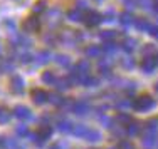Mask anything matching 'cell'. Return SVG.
<instances>
[{"label": "cell", "mask_w": 158, "mask_h": 149, "mask_svg": "<svg viewBox=\"0 0 158 149\" xmlns=\"http://www.w3.org/2000/svg\"><path fill=\"white\" fill-rule=\"evenodd\" d=\"M54 61H56V64H59L61 67H69L71 65V57H69V55H66V54L54 55Z\"/></svg>", "instance_id": "cell-25"}, {"label": "cell", "mask_w": 158, "mask_h": 149, "mask_svg": "<svg viewBox=\"0 0 158 149\" xmlns=\"http://www.w3.org/2000/svg\"><path fill=\"white\" fill-rule=\"evenodd\" d=\"M76 70L79 74H81L82 77H86V76H89V70H91V65H89V62L88 61H79L77 64H76Z\"/></svg>", "instance_id": "cell-19"}, {"label": "cell", "mask_w": 158, "mask_h": 149, "mask_svg": "<svg viewBox=\"0 0 158 149\" xmlns=\"http://www.w3.org/2000/svg\"><path fill=\"white\" fill-rule=\"evenodd\" d=\"M98 69H99V74H103V76H110V72H111V59L101 57V61L98 62Z\"/></svg>", "instance_id": "cell-12"}, {"label": "cell", "mask_w": 158, "mask_h": 149, "mask_svg": "<svg viewBox=\"0 0 158 149\" xmlns=\"http://www.w3.org/2000/svg\"><path fill=\"white\" fill-rule=\"evenodd\" d=\"M54 85H56L57 91H67V89L73 87V84H71V80L67 79V77H59V79H56Z\"/></svg>", "instance_id": "cell-20"}, {"label": "cell", "mask_w": 158, "mask_h": 149, "mask_svg": "<svg viewBox=\"0 0 158 149\" xmlns=\"http://www.w3.org/2000/svg\"><path fill=\"white\" fill-rule=\"evenodd\" d=\"M71 112H74L76 116H88L89 111H91V106H89L86 100H76V102L71 104Z\"/></svg>", "instance_id": "cell-4"}, {"label": "cell", "mask_w": 158, "mask_h": 149, "mask_svg": "<svg viewBox=\"0 0 158 149\" xmlns=\"http://www.w3.org/2000/svg\"><path fill=\"white\" fill-rule=\"evenodd\" d=\"M12 114L17 119H20V121H29V119H32L31 109H29L27 106H15V107H14V112Z\"/></svg>", "instance_id": "cell-8"}, {"label": "cell", "mask_w": 158, "mask_h": 149, "mask_svg": "<svg viewBox=\"0 0 158 149\" xmlns=\"http://www.w3.org/2000/svg\"><path fill=\"white\" fill-rule=\"evenodd\" d=\"M114 122L118 126H128L131 122V117L128 116V114H125V112H121V114H118L116 116V119H114Z\"/></svg>", "instance_id": "cell-35"}, {"label": "cell", "mask_w": 158, "mask_h": 149, "mask_svg": "<svg viewBox=\"0 0 158 149\" xmlns=\"http://www.w3.org/2000/svg\"><path fill=\"white\" fill-rule=\"evenodd\" d=\"M73 122H69V121H59L57 122V131L59 132H64V134H66V132H71V131H73Z\"/></svg>", "instance_id": "cell-30"}, {"label": "cell", "mask_w": 158, "mask_h": 149, "mask_svg": "<svg viewBox=\"0 0 158 149\" xmlns=\"http://www.w3.org/2000/svg\"><path fill=\"white\" fill-rule=\"evenodd\" d=\"M118 49H119V45L114 42V40H106V42L101 45V52H104V54H108V55L114 54Z\"/></svg>", "instance_id": "cell-16"}, {"label": "cell", "mask_w": 158, "mask_h": 149, "mask_svg": "<svg viewBox=\"0 0 158 149\" xmlns=\"http://www.w3.org/2000/svg\"><path fill=\"white\" fill-rule=\"evenodd\" d=\"M114 15H116V10L113 9V7H110V9H108L101 17H103V20H104V22H113V20H114Z\"/></svg>", "instance_id": "cell-42"}, {"label": "cell", "mask_w": 158, "mask_h": 149, "mask_svg": "<svg viewBox=\"0 0 158 149\" xmlns=\"http://www.w3.org/2000/svg\"><path fill=\"white\" fill-rule=\"evenodd\" d=\"M82 22L86 24V27H96V25H99L103 22V17L96 10H88L84 14V17H82Z\"/></svg>", "instance_id": "cell-2"}, {"label": "cell", "mask_w": 158, "mask_h": 149, "mask_svg": "<svg viewBox=\"0 0 158 149\" xmlns=\"http://www.w3.org/2000/svg\"><path fill=\"white\" fill-rule=\"evenodd\" d=\"M136 5H140L141 9H152L153 2L152 0H136Z\"/></svg>", "instance_id": "cell-48"}, {"label": "cell", "mask_w": 158, "mask_h": 149, "mask_svg": "<svg viewBox=\"0 0 158 149\" xmlns=\"http://www.w3.org/2000/svg\"><path fill=\"white\" fill-rule=\"evenodd\" d=\"M3 147L7 149H24L20 143H19L17 139H14V137H10V139H5V143H3Z\"/></svg>", "instance_id": "cell-32"}, {"label": "cell", "mask_w": 158, "mask_h": 149, "mask_svg": "<svg viewBox=\"0 0 158 149\" xmlns=\"http://www.w3.org/2000/svg\"><path fill=\"white\" fill-rule=\"evenodd\" d=\"M47 92L44 91V89H32V92H31V97L34 100V104H37V106H42V104H46L47 102Z\"/></svg>", "instance_id": "cell-7"}, {"label": "cell", "mask_w": 158, "mask_h": 149, "mask_svg": "<svg viewBox=\"0 0 158 149\" xmlns=\"http://www.w3.org/2000/svg\"><path fill=\"white\" fill-rule=\"evenodd\" d=\"M19 61H20V64H31V62H34V55L29 54V52H24V54L19 57Z\"/></svg>", "instance_id": "cell-43"}, {"label": "cell", "mask_w": 158, "mask_h": 149, "mask_svg": "<svg viewBox=\"0 0 158 149\" xmlns=\"http://www.w3.org/2000/svg\"><path fill=\"white\" fill-rule=\"evenodd\" d=\"M76 9L81 10V12H82V10L88 12V10H89V3L86 2V0H76Z\"/></svg>", "instance_id": "cell-45"}, {"label": "cell", "mask_w": 158, "mask_h": 149, "mask_svg": "<svg viewBox=\"0 0 158 149\" xmlns=\"http://www.w3.org/2000/svg\"><path fill=\"white\" fill-rule=\"evenodd\" d=\"M52 131H54V129H52L49 124H42V126L39 127V131H37L35 134L39 136V139H40V141H44V143H46L49 137L52 136Z\"/></svg>", "instance_id": "cell-14"}, {"label": "cell", "mask_w": 158, "mask_h": 149, "mask_svg": "<svg viewBox=\"0 0 158 149\" xmlns=\"http://www.w3.org/2000/svg\"><path fill=\"white\" fill-rule=\"evenodd\" d=\"M10 111L7 109V107H3V106H0V124H7V122L10 121Z\"/></svg>", "instance_id": "cell-36"}, {"label": "cell", "mask_w": 158, "mask_h": 149, "mask_svg": "<svg viewBox=\"0 0 158 149\" xmlns=\"http://www.w3.org/2000/svg\"><path fill=\"white\" fill-rule=\"evenodd\" d=\"M131 104H133V100H130L128 97H123V99H118V100H116L114 106H116V109L123 111V109H128V107H131Z\"/></svg>", "instance_id": "cell-33"}, {"label": "cell", "mask_w": 158, "mask_h": 149, "mask_svg": "<svg viewBox=\"0 0 158 149\" xmlns=\"http://www.w3.org/2000/svg\"><path fill=\"white\" fill-rule=\"evenodd\" d=\"M46 20L49 22V25H51V27H54V25H57L59 22H61V10H59V9H52L51 12L47 14Z\"/></svg>", "instance_id": "cell-13"}, {"label": "cell", "mask_w": 158, "mask_h": 149, "mask_svg": "<svg viewBox=\"0 0 158 149\" xmlns=\"http://www.w3.org/2000/svg\"><path fill=\"white\" fill-rule=\"evenodd\" d=\"M116 35H118V32H116V30H101L99 32V37L104 40V42H106V40H113Z\"/></svg>", "instance_id": "cell-39"}, {"label": "cell", "mask_w": 158, "mask_h": 149, "mask_svg": "<svg viewBox=\"0 0 158 149\" xmlns=\"http://www.w3.org/2000/svg\"><path fill=\"white\" fill-rule=\"evenodd\" d=\"M123 3H125V7L128 10H133L136 7V0H123Z\"/></svg>", "instance_id": "cell-49"}, {"label": "cell", "mask_w": 158, "mask_h": 149, "mask_svg": "<svg viewBox=\"0 0 158 149\" xmlns=\"http://www.w3.org/2000/svg\"><path fill=\"white\" fill-rule=\"evenodd\" d=\"M49 149H67V144L66 143H57V144H54V146H51Z\"/></svg>", "instance_id": "cell-52"}, {"label": "cell", "mask_w": 158, "mask_h": 149, "mask_svg": "<svg viewBox=\"0 0 158 149\" xmlns=\"http://www.w3.org/2000/svg\"><path fill=\"white\" fill-rule=\"evenodd\" d=\"M135 27L138 29L140 32H148V29L152 27V24H150L146 18H143V17H138V18H135Z\"/></svg>", "instance_id": "cell-22"}, {"label": "cell", "mask_w": 158, "mask_h": 149, "mask_svg": "<svg viewBox=\"0 0 158 149\" xmlns=\"http://www.w3.org/2000/svg\"><path fill=\"white\" fill-rule=\"evenodd\" d=\"M12 70H14V62H12V59L0 61V72H12Z\"/></svg>", "instance_id": "cell-34"}, {"label": "cell", "mask_w": 158, "mask_h": 149, "mask_svg": "<svg viewBox=\"0 0 158 149\" xmlns=\"http://www.w3.org/2000/svg\"><path fill=\"white\" fill-rule=\"evenodd\" d=\"M148 33L152 37H155V39H158V25H152V27L148 29Z\"/></svg>", "instance_id": "cell-50"}, {"label": "cell", "mask_w": 158, "mask_h": 149, "mask_svg": "<svg viewBox=\"0 0 158 149\" xmlns=\"http://www.w3.org/2000/svg\"><path fill=\"white\" fill-rule=\"evenodd\" d=\"M156 64H158V59L155 57V55H148V57H143L140 67H141L143 74L150 76V74H153L156 70Z\"/></svg>", "instance_id": "cell-3"}, {"label": "cell", "mask_w": 158, "mask_h": 149, "mask_svg": "<svg viewBox=\"0 0 158 149\" xmlns=\"http://www.w3.org/2000/svg\"><path fill=\"white\" fill-rule=\"evenodd\" d=\"M40 79H42V82H44V84H51V85H54V82H56V79H57V77L54 76V72H52V70H44L42 76H40Z\"/></svg>", "instance_id": "cell-28"}, {"label": "cell", "mask_w": 158, "mask_h": 149, "mask_svg": "<svg viewBox=\"0 0 158 149\" xmlns=\"http://www.w3.org/2000/svg\"><path fill=\"white\" fill-rule=\"evenodd\" d=\"M84 87H96L98 84H99V80L96 79V77H91V76H86L82 77V82H81Z\"/></svg>", "instance_id": "cell-38"}, {"label": "cell", "mask_w": 158, "mask_h": 149, "mask_svg": "<svg viewBox=\"0 0 158 149\" xmlns=\"http://www.w3.org/2000/svg\"><path fill=\"white\" fill-rule=\"evenodd\" d=\"M155 91H156V94H158V82L155 84Z\"/></svg>", "instance_id": "cell-54"}, {"label": "cell", "mask_w": 158, "mask_h": 149, "mask_svg": "<svg viewBox=\"0 0 158 149\" xmlns=\"http://www.w3.org/2000/svg\"><path fill=\"white\" fill-rule=\"evenodd\" d=\"M84 54L88 55V57H93V59H98L103 52H101V47L96 45V44H91V45H88L84 49Z\"/></svg>", "instance_id": "cell-17"}, {"label": "cell", "mask_w": 158, "mask_h": 149, "mask_svg": "<svg viewBox=\"0 0 158 149\" xmlns=\"http://www.w3.org/2000/svg\"><path fill=\"white\" fill-rule=\"evenodd\" d=\"M51 59L52 57H51V54H49V50H40V52H37V55H34V61H35L37 64H40V65L47 64Z\"/></svg>", "instance_id": "cell-21"}, {"label": "cell", "mask_w": 158, "mask_h": 149, "mask_svg": "<svg viewBox=\"0 0 158 149\" xmlns=\"http://www.w3.org/2000/svg\"><path fill=\"white\" fill-rule=\"evenodd\" d=\"M121 65H123V69H126V70L135 69V59L131 57V55H126V57L121 59Z\"/></svg>", "instance_id": "cell-37"}, {"label": "cell", "mask_w": 158, "mask_h": 149, "mask_svg": "<svg viewBox=\"0 0 158 149\" xmlns=\"http://www.w3.org/2000/svg\"><path fill=\"white\" fill-rule=\"evenodd\" d=\"M15 134H17L19 137H27L31 132H29V127L25 124H19L17 127H15Z\"/></svg>", "instance_id": "cell-40"}, {"label": "cell", "mask_w": 158, "mask_h": 149, "mask_svg": "<svg viewBox=\"0 0 158 149\" xmlns=\"http://www.w3.org/2000/svg\"><path fill=\"white\" fill-rule=\"evenodd\" d=\"M88 129L89 127H88V126H84V124H74L71 132H73L76 137H84V134L88 132Z\"/></svg>", "instance_id": "cell-29"}, {"label": "cell", "mask_w": 158, "mask_h": 149, "mask_svg": "<svg viewBox=\"0 0 158 149\" xmlns=\"http://www.w3.org/2000/svg\"><path fill=\"white\" fill-rule=\"evenodd\" d=\"M140 131H141V122L131 121L130 124L126 126V134L128 136H136V134H140Z\"/></svg>", "instance_id": "cell-24"}, {"label": "cell", "mask_w": 158, "mask_h": 149, "mask_svg": "<svg viewBox=\"0 0 158 149\" xmlns=\"http://www.w3.org/2000/svg\"><path fill=\"white\" fill-rule=\"evenodd\" d=\"M98 117H99V121H101V122H103L104 127H108V129H111V127H113V122H114V121H113L111 117H108L106 114L99 112V116H98Z\"/></svg>", "instance_id": "cell-41"}, {"label": "cell", "mask_w": 158, "mask_h": 149, "mask_svg": "<svg viewBox=\"0 0 158 149\" xmlns=\"http://www.w3.org/2000/svg\"><path fill=\"white\" fill-rule=\"evenodd\" d=\"M119 47H121V49L125 50L128 55H130L131 52H133V50L138 47V40H136V39H133V37H126V39L123 40L121 44H119Z\"/></svg>", "instance_id": "cell-10"}, {"label": "cell", "mask_w": 158, "mask_h": 149, "mask_svg": "<svg viewBox=\"0 0 158 149\" xmlns=\"http://www.w3.org/2000/svg\"><path fill=\"white\" fill-rule=\"evenodd\" d=\"M156 59H158V57H156Z\"/></svg>", "instance_id": "cell-56"}, {"label": "cell", "mask_w": 158, "mask_h": 149, "mask_svg": "<svg viewBox=\"0 0 158 149\" xmlns=\"http://www.w3.org/2000/svg\"><path fill=\"white\" fill-rule=\"evenodd\" d=\"M82 139L89 141V143H99V141H101V132L96 131V129H88V132L84 134Z\"/></svg>", "instance_id": "cell-23"}, {"label": "cell", "mask_w": 158, "mask_h": 149, "mask_svg": "<svg viewBox=\"0 0 158 149\" xmlns=\"http://www.w3.org/2000/svg\"><path fill=\"white\" fill-rule=\"evenodd\" d=\"M82 17H84V14L77 9H71L69 12H67V18H69L71 22H82Z\"/></svg>", "instance_id": "cell-26"}, {"label": "cell", "mask_w": 158, "mask_h": 149, "mask_svg": "<svg viewBox=\"0 0 158 149\" xmlns=\"http://www.w3.org/2000/svg\"><path fill=\"white\" fill-rule=\"evenodd\" d=\"M118 18H119V24H121V27H125V29H130L131 25L135 24V17L131 15V14H128V12L121 14Z\"/></svg>", "instance_id": "cell-18"}, {"label": "cell", "mask_w": 158, "mask_h": 149, "mask_svg": "<svg viewBox=\"0 0 158 149\" xmlns=\"http://www.w3.org/2000/svg\"><path fill=\"white\" fill-rule=\"evenodd\" d=\"M24 91H25L24 79H22L20 76H14L12 79H10V92L20 96V94H24Z\"/></svg>", "instance_id": "cell-6"}, {"label": "cell", "mask_w": 158, "mask_h": 149, "mask_svg": "<svg viewBox=\"0 0 158 149\" xmlns=\"http://www.w3.org/2000/svg\"><path fill=\"white\" fill-rule=\"evenodd\" d=\"M141 143H143V146H145L146 149L155 147V144L158 143V136H156V132H146L145 136L141 137Z\"/></svg>", "instance_id": "cell-11"}, {"label": "cell", "mask_w": 158, "mask_h": 149, "mask_svg": "<svg viewBox=\"0 0 158 149\" xmlns=\"http://www.w3.org/2000/svg\"><path fill=\"white\" fill-rule=\"evenodd\" d=\"M47 3H49L47 0H37L32 7V12L34 14H44L47 10Z\"/></svg>", "instance_id": "cell-27"}, {"label": "cell", "mask_w": 158, "mask_h": 149, "mask_svg": "<svg viewBox=\"0 0 158 149\" xmlns=\"http://www.w3.org/2000/svg\"><path fill=\"white\" fill-rule=\"evenodd\" d=\"M3 143H5V139H3V137H0V149H3Z\"/></svg>", "instance_id": "cell-53"}, {"label": "cell", "mask_w": 158, "mask_h": 149, "mask_svg": "<svg viewBox=\"0 0 158 149\" xmlns=\"http://www.w3.org/2000/svg\"><path fill=\"white\" fill-rule=\"evenodd\" d=\"M3 24H5V27L9 29V32L12 33V35H15V33H17V32H15V30H17V27H15V22H14V20H5Z\"/></svg>", "instance_id": "cell-47"}, {"label": "cell", "mask_w": 158, "mask_h": 149, "mask_svg": "<svg viewBox=\"0 0 158 149\" xmlns=\"http://www.w3.org/2000/svg\"><path fill=\"white\" fill-rule=\"evenodd\" d=\"M44 40H46L49 45H57V40H59V39L54 35V33H47V35L44 37Z\"/></svg>", "instance_id": "cell-46"}, {"label": "cell", "mask_w": 158, "mask_h": 149, "mask_svg": "<svg viewBox=\"0 0 158 149\" xmlns=\"http://www.w3.org/2000/svg\"><path fill=\"white\" fill-rule=\"evenodd\" d=\"M22 29H24L25 32H39V29H40L39 17H35V15L27 17L24 20V24H22Z\"/></svg>", "instance_id": "cell-5"}, {"label": "cell", "mask_w": 158, "mask_h": 149, "mask_svg": "<svg viewBox=\"0 0 158 149\" xmlns=\"http://www.w3.org/2000/svg\"><path fill=\"white\" fill-rule=\"evenodd\" d=\"M119 149H133V144L128 143V141H121L119 143Z\"/></svg>", "instance_id": "cell-51"}, {"label": "cell", "mask_w": 158, "mask_h": 149, "mask_svg": "<svg viewBox=\"0 0 158 149\" xmlns=\"http://www.w3.org/2000/svg\"><path fill=\"white\" fill-rule=\"evenodd\" d=\"M94 2H98V3H101V2H103V0H94Z\"/></svg>", "instance_id": "cell-55"}, {"label": "cell", "mask_w": 158, "mask_h": 149, "mask_svg": "<svg viewBox=\"0 0 158 149\" xmlns=\"http://www.w3.org/2000/svg\"><path fill=\"white\" fill-rule=\"evenodd\" d=\"M158 129V117H153V119H148L145 122V131L146 132H155Z\"/></svg>", "instance_id": "cell-31"}, {"label": "cell", "mask_w": 158, "mask_h": 149, "mask_svg": "<svg viewBox=\"0 0 158 149\" xmlns=\"http://www.w3.org/2000/svg\"><path fill=\"white\" fill-rule=\"evenodd\" d=\"M47 100H49L51 104H54V106H59V107H62V106H69V107H71V104H73V102H69L66 97H62L61 94H56V92L49 94V96H47Z\"/></svg>", "instance_id": "cell-9"}, {"label": "cell", "mask_w": 158, "mask_h": 149, "mask_svg": "<svg viewBox=\"0 0 158 149\" xmlns=\"http://www.w3.org/2000/svg\"><path fill=\"white\" fill-rule=\"evenodd\" d=\"M141 52L145 54V57H148V55H155V45H153V44H148V45H145L141 49Z\"/></svg>", "instance_id": "cell-44"}, {"label": "cell", "mask_w": 158, "mask_h": 149, "mask_svg": "<svg viewBox=\"0 0 158 149\" xmlns=\"http://www.w3.org/2000/svg\"><path fill=\"white\" fill-rule=\"evenodd\" d=\"M12 47H31V40L24 35H12Z\"/></svg>", "instance_id": "cell-15"}, {"label": "cell", "mask_w": 158, "mask_h": 149, "mask_svg": "<svg viewBox=\"0 0 158 149\" xmlns=\"http://www.w3.org/2000/svg\"><path fill=\"white\" fill-rule=\"evenodd\" d=\"M156 106V100L152 97V96H140V97H136L133 100V104H131V107H133L135 111H138V112H148V111H152L153 107Z\"/></svg>", "instance_id": "cell-1"}]
</instances>
